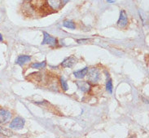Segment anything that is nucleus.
Masks as SVG:
<instances>
[{
  "label": "nucleus",
  "mask_w": 149,
  "mask_h": 138,
  "mask_svg": "<svg viewBox=\"0 0 149 138\" xmlns=\"http://www.w3.org/2000/svg\"><path fill=\"white\" fill-rule=\"evenodd\" d=\"M128 24V17L127 14L124 10H121L120 12V16L119 19L117 20V26L120 28H125V26Z\"/></svg>",
  "instance_id": "nucleus-4"
},
{
  "label": "nucleus",
  "mask_w": 149,
  "mask_h": 138,
  "mask_svg": "<svg viewBox=\"0 0 149 138\" xmlns=\"http://www.w3.org/2000/svg\"><path fill=\"white\" fill-rule=\"evenodd\" d=\"M12 114L10 111L0 108V124H5L11 119Z\"/></svg>",
  "instance_id": "nucleus-5"
},
{
  "label": "nucleus",
  "mask_w": 149,
  "mask_h": 138,
  "mask_svg": "<svg viewBox=\"0 0 149 138\" xmlns=\"http://www.w3.org/2000/svg\"><path fill=\"white\" fill-rule=\"evenodd\" d=\"M77 62V59L76 57L71 56V57L65 58L63 62L61 63V66L63 68H72L76 65Z\"/></svg>",
  "instance_id": "nucleus-6"
},
{
  "label": "nucleus",
  "mask_w": 149,
  "mask_h": 138,
  "mask_svg": "<svg viewBox=\"0 0 149 138\" xmlns=\"http://www.w3.org/2000/svg\"><path fill=\"white\" fill-rule=\"evenodd\" d=\"M31 61V57L27 55H22V56H19L17 60L16 61V63L17 65L23 66L25 64H27L28 62Z\"/></svg>",
  "instance_id": "nucleus-9"
},
{
  "label": "nucleus",
  "mask_w": 149,
  "mask_h": 138,
  "mask_svg": "<svg viewBox=\"0 0 149 138\" xmlns=\"http://www.w3.org/2000/svg\"><path fill=\"white\" fill-rule=\"evenodd\" d=\"M0 134L3 135V136H6V137H12V132H11L8 129H6V128H2L0 130Z\"/></svg>",
  "instance_id": "nucleus-15"
},
{
  "label": "nucleus",
  "mask_w": 149,
  "mask_h": 138,
  "mask_svg": "<svg viewBox=\"0 0 149 138\" xmlns=\"http://www.w3.org/2000/svg\"><path fill=\"white\" fill-rule=\"evenodd\" d=\"M107 2L109 3V4H113L115 2V0H107Z\"/></svg>",
  "instance_id": "nucleus-16"
},
{
  "label": "nucleus",
  "mask_w": 149,
  "mask_h": 138,
  "mask_svg": "<svg viewBox=\"0 0 149 138\" xmlns=\"http://www.w3.org/2000/svg\"><path fill=\"white\" fill-rule=\"evenodd\" d=\"M46 4H47L50 9L58 10L61 8L62 0H46Z\"/></svg>",
  "instance_id": "nucleus-8"
},
{
  "label": "nucleus",
  "mask_w": 149,
  "mask_h": 138,
  "mask_svg": "<svg viewBox=\"0 0 149 138\" xmlns=\"http://www.w3.org/2000/svg\"><path fill=\"white\" fill-rule=\"evenodd\" d=\"M60 82H61V88L63 89V91H65V92H66L67 90L69 89V85H68L67 82L65 81V78H62V77H61V78H60Z\"/></svg>",
  "instance_id": "nucleus-13"
},
{
  "label": "nucleus",
  "mask_w": 149,
  "mask_h": 138,
  "mask_svg": "<svg viewBox=\"0 0 149 138\" xmlns=\"http://www.w3.org/2000/svg\"><path fill=\"white\" fill-rule=\"evenodd\" d=\"M87 76V81L90 83H97L100 79V69L93 67L91 69H88V72L86 74Z\"/></svg>",
  "instance_id": "nucleus-1"
},
{
  "label": "nucleus",
  "mask_w": 149,
  "mask_h": 138,
  "mask_svg": "<svg viewBox=\"0 0 149 138\" xmlns=\"http://www.w3.org/2000/svg\"><path fill=\"white\" fill-rule=\"evenodd\" d=\"M47 66V62L46 61H42V62H33L30 65V68L32 69H44Z\"/></svg>",
  "instance_id": "nucleus-11"
},
{
  "label": "nucleus",
  "mask_w": 149,
  "mask_h": 138,
  "mask_svg": "<svg viewBox=\"0 0 149 138\" xmlns=\"http://www.w3.org/2000/svg\"><path fill=\"white\" fill-rule=\"evenodd\" d=\"M42 34H43V40H42V45L47 44L49 46L53 47V46H56L58 43V41H57L56 39L52 36H51L48 33L43 32Z\"/></svg>",
  "instance_id": "nucleus-3"
},
{
  "label": "nucleus",
  "mask_w": 149,
  "mask_h": 138,
  "mask_svg": "<svg viewBox=\"0 0 149 138\" xmlns=\"http://www.w3.org/2000/svg\"><path fill=\"white\" fill-rule=\"evenodd\" d=\"M77 87L79 88L80 91H81L82 92H88L89 91L91 88V83L85 81H76Z\"/></svg>",
  "instance_id": "nucleus-7"
},
{
  "label": "nucleus",
  "mask_w": 149,
  "mask_h": 138,
  "mask_svg": "<svg viewBox=\"0 0 149 138\" xmlns=\"http://www.w3.org/2000/svg\"><path fill=\"white\" fill-rule=\"evenodd\" d=\"M106 90L109 92L110 93L113 92V82L111 78H108L107 79V83H106Z\"/></svg>",
  "instance_id": "nucleus-14"
},
{
  "label": "nucleus",
  "mask_w": 149,
  "mask_h": 138,
  "mask_svg": "<svg viewBox=\"0 0 149 138\" xmlns=\"http://www.w3.org/2000/svg\"><path fill=\"white\" fill-rule=\"evenodd\" d=\"M3 40V36H2V34H0V42H2Z\"/></svg>",
  "instance_id": "nucleus-17"
},
{
  "label": "nucleus",
  "mask_w": 149,
  "mask_h": 138,
  "mask_svg": "<svg viewBox=\"0 0 149 138\" xmlns=\"http://www.w3.org/2000/svg\"><path fill=\"white\" fill-rule=\"evenodd\" d=\"M63 25L65 26V28L71 29H74L76 28V25H75V23L70 20H64L63 22Z\"/></svg>",
  "instance_id": "nucleus-12"
},
{
  "label": "nucleus",
  "mask_w": 149,
  "mask_h": 138,
  "mask_svg": "<svg viewBox=\"0 0 149 138\" xmlns=\"http://www.w3.org/2000/svg\"><path fill=\"white\" fill-rule=\"evenodd\" d=\"M88 67H85V68L80 69V70H77L75 72H73V75L77 78H83L86 76V74L88 72Z\"/></svg>",
  "instance_id": "nucleus-10"
},
{
  "label": "nucleus",
  "mask_w": 149,
  "mask_h": 138,
  "mask_svg": "<svg viewBox=\"0 0 149 138\" xmlns=\"http://www.w3.org/2000/svg\"><path fill=\"white\" fill-rule=\"evenodd\" d=\"M24 119L21 117H16L9 124V127L12 129H21L24 126Z\"/></svg>",
  "instance_id": "nucleus-2"
}]
</instances>
